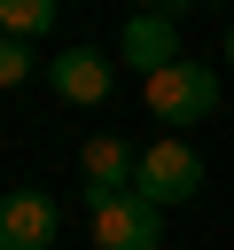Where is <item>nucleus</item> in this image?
Instances as JSON below:
<instances>
[{
  "label": "nucleus",
  "mask_w": 234,
  "mask_h": 250,
  "mask_svg": "<svg viewBox=\"0 0 234 250\" xmlns=\"http://www.w3.org/2000/svg\"><path fill=\"white\" fill-rule=\"evenodd\" d=\"M78 172H86V211H101V203L133 195V172H140V156H133L117 133H94V141H86V156H78Z\"/></svg>",
  "instance_id": "39448f33"
},
{
  "label": "nucleus",
  "mask_w": 234,
  "mask_h": 250,
  "mask_svg": "<svg viewBox=\"0 0 234 250\" xmlns=\"http://www.w3.org/2000/svg\"><path fill=\"white\" fill-rule=\"evenodd\" d=\"M55 31V0H0V39H39Z\"/></svg>",
  "instance_id": "6e6552de"
},
{
  "label": "nucleus",
  "mask_w": 234,
  "mask_h": 250,
  "mask_svg": "<svg viewBox=\"0 0 234 250\" xmlns=\"http://www.w3.org/2000/svg\"><path fill=\"white\" fill-rule=\"evenodd\" d=\"M31 70H47V62H39V55L23 47V39H0V86H23Z\"/></svg>",
  "instance_id": "1a4fd4ad"
},
{
  "label": "nucleus",
  "mask_w": 234,
  "mask_h": 250,
  "mask_svg": "<svg viewBox=\"0 0 234 250\" xmlns=\"http://www.w3.org/2000/svg\"><path fill=\"white\" fill-rule=\"evenodd\" d=\"M211 109H218V70H211V62H187V55H179L172 70L148 78V117H156V125H203Z\"/></svg>",
  "instance_id": "f257e3e1"
},
{
  "label": "nucleus",
  "mask_w": 234,
  "mask_h": 250,
  "mask_svg": "<svg viewBox=\"0 0 234 250\" xmlns=\"http://www.w3.org/2000/svg\"><path fill=\"white\" fill-rule=\"evenodd\" d=\"M94 242L101 250H156L164 242V211L140 203V195H117V203L94 211Z\"/></svg>",
  "instance_id": "423d86ee"
},
{
  "label": "nucleus",
  "mask_w": 234,
  "mask_h": 250,
  "mask_svg": "<svg viewBox=\"0 0 234 250\" xmlns=\"http://www.w3.org/2000/svg\"><path fill=\"white\" fill-rule=\"evenodd\" d=\"M226 62H234V23H226Z\"/></svg>",
  "instance_id": "9b49d317"
},
{
  "label": "nucleus",
  "mask_w": 234,
  "mask_h": 250,
  "mask_svg": "<svg viewBox=\"0 0 234 250\" xmlns=\"http://www.w3.org/2000/svg\"><path fill=\"white\" fill-rule=\"evenodd\" d=\"M125 62H133L140 78H156V70H172V62H179V31H172V16H156V8H140V16L125 23Z\"/></svg>",
  "instance_id": "0eeeda50"
},
{
  "label": "nucleus",
  "mask_w": 234,
  "mask_h": 250,
  "mask_svg": "<svg viewBox=\"0 0 234 250\" xmlns=\"http://www.w3.org/2000/svg\"><path fill=\"white\" fill-rule=\"evenodd\" d=\"M195 188H203V156H195L179 133H164L156 148H140V172H133V195H140V203L172 211V203H187Z\"/></svg>",
  "instance_id": "f03ea898"
},
{
  "label": "nucleus",
  "mask_w": 234,
  "mask_h": 250,
  "mask_svg": "<svg viewBox=\"0 0 234 250\" xmlns=\"http://www.w3.org/2000/svg\"><path fill=\"white\" fill-rule=\"evenodd\" d=\"M148 8H156V16H179V8H187V0H148Z\"/></svg>",
  "instance_id": "9d476101"
},
{
  "label": "nucleus",
  "mask_w": 234,
  "mask_h": 250,
  "mask_svg": "<svg viewBox=\"0 0 234 250\" xmlns=\"http://www.w3.org/2000/svg\"><path fill=\"white\" fill-rule=\"evenodd\" d=\"M62 234V211L47 188H8L0 195V250H55Z\"/></svg>",
  "instance_id": "7ed1b4c3"
},
{
  "label": "nucleus",
  "mask_w": 234,
  "mask_h": 250,
  "mask_svg": "<svg viewBox=\"0 0 234 250\" xmlns=\"http://www.w3.org/2000/svg\"><path fill=\"white\" fill-rule=\"evenodd\" d=\"M47 86H55L62 102L94 109V102H109V86H117V62H109L101 47H62V55H47Z\"/></svg>",
  "instance_id": "20e7f679"
}]
</instances>
